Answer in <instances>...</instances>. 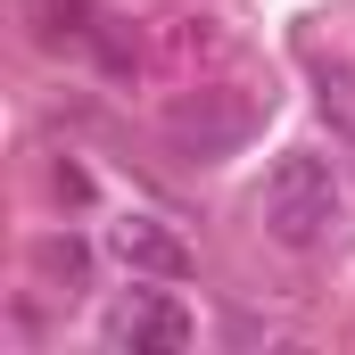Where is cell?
<instances>
[{"mask_svg": "<svg viewBox=\"0 0 355 355\" xmlns=\"http://www.w3.org/2000/svg\"><path fill=\"white\" fill-rule=\"evenodd\" d=\"M33 33L42 42H67V33H91V0H25Z\"/></svg>", "mask_w": 355, "mask_h": 355, "instance_id": "5", "label": "cell"}, {"mask_svg": "<svg viewBox=\"0 0 355 355\" xmlns=\"http://www.w3.org/2000/svg\"><path fill=\"white\" fill-rule=\"evenodd\" d=\"M257 215H265V232L281 240V248H322V240H339V223H347V182H339L331 157L289 149V157L265 174Z\"/></svg>", "mask_w": 355, "mask_h": 355, "instance_id": "1", "label": "cell"}, {"mask_svg": "<svg viewBox=\"0 0 355 355\" xmlns=\"http://www.w3.org/2000/svg\"><path fill=\"white\" fill-rule=\"evenodd\" d=\"M107 248H116V265L141 272V281H182V272H190V248H182L157 215H124V223L107 232Z\"/></svg>", "mask_w": 355, "mask_h": 355, "instance_id": "4", "label": "cell"}, {"mask_svg": "<svg viewBox=\"0 0 355 355\" xmlns=\"http://www.w3.org/2000/svg\"><path fill=\"white\" fill-rule=\"evenodd\" d=\"M248 99H232V91H198V99H182L174 116H166V132H174L190 157H223V149H240L248 141Z\"/></svg>", "mask_w": 355, "mask_h": 355, "instance_id": "3", "label": "cell"}, {"mask_svg": "<svg viewBox=\"0 0 355 355\" xmlns=\"http://www.w3.org/2000/svg\"><path fill=\"white\" fill-rule=\"evenodd\" d=\"M33 257H42V272H67V281H83V272H91V257H83V240H42Z\"/></svg>", "mask_w": 355, "mask_h": 355, "instance_id": "6", "label": "cell"}, {"mask_svg": "<svg viewBox=\"0 0 355 355\" xmlns=\"http://www.w3.org/2000/svg\"><path fill=\"white\" fill-rule=\"evenodd\" d=\"M190 331H198L190 306H182L174 289L141 281V272H132V289H116L107 314H99V339L124 347V355H174V347H190Z\"/></svg>", "mask_w": 355, "mask_h": 355, "instance_id": "2", "label": "cell"}]
</instances>
